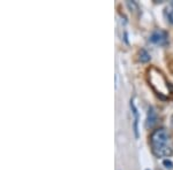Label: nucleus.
<instances>
[{"instance_id":"7","label":"nucleus","mask_w":173,"mask_h":170,"mask_svg":"<svg viewBox=\"0 0 173 170\" xmlns=\"http://www.w3.org/2000/svg\"><path fill=\"white\" fill-rule=\"evenodd\" d=\"M163 164H164L167 169H172L173 168V163H172V161H170V160H164V161H163Z\"/></svg>"},{"instance_id":"6","label":"nucleus","mask_w":173,"mask_h":170,"mask_svg":"<svg viewBox=\"0 0 173 170\" xmlns=\"http://www.w3.org/2000/svg\"><path fill=\"white\" fill-rule=\"evenodd\" d=\"M167 16H169V20L173 23V2L167 7Z\"/></svg>"},{"instance_id":"4","label":"nucleus","mask_w":173,"mask_h":170,"mask_svg":"<svg viewBox=\"0 0 173 170\" xmlns=\"http://www.w3.org/2000/svg\"><path fill=\"white\" fill-rule=\"evenodd\" d=\"M130 108H132L133 115H134V133H135V137L138 138V121H140V115H138V108H136L133 99L130 100Z\"/></svg>"},{"instance_id":"9","label":"nucleus","mask_w":173,"mask_h":170,"mask_svg":"<svg viewBox=\"0 0 173 170\" xmlns=\"http://www.w3.org/2000/svg\"><path fill=\"white\" fill-rule=\"evenodd\" d=\"M147 170H149V169H147Z\"/></svg>"},{"instance_id":"1","label":"nucleus","mask_w":173,"mask_h":170,"mask_svg":"<svg viewBox=\"0 0 173 170\" xmlns=\"http://www.w3.org/2000/svg\"><path fill=\"white\" fill-rule=\"evenodd\" d=\"M150 144L152 148V153L157 158H164L170 156L173 153L172 145H171V138L169 132L164 128L157 129L152 132L150 137Z\"/></svg>"},{"instance_id":"3","label":"nucleus","mask_w":173,"mask_h":170,"mask_svg":"<svg viewBox=\"0 0 173 170\" xmlns=\"http://www.w3.org/2000/svg\"><path fill=\"white\" fill-rule=\"evenodd\" d=\"M156 123H157V113H156V111H155V108H154V107H149L146 127H147L148 129H151V128L155 127Z\"/></svg>"},{"instance_id":"2","label":"nucleus","mask_w":173,"mask_h":170,"mask_svg":"<svg viewBox=\"0 0 173 170\" xmlns=\"http://www.w3.org/2000/svg\"><path fill=\"white\" fill-rule=\"evenodd\" d=\"M150 42L156 45H165L167 42V34L164 30H155L150 36Z\"/></svg>"},{"instance_id":"5","label":"nucleus","mask_w":173,"mask_h":170,"mask_svg":"<svg viewBox=\"0 0 173 170\" xmlns=\"http://www.w3.org/2000/svg\"><path fill=\"white\" fill-rule=\"evenodd\" d=\"M150 59H151V56H150V54L146 50H141L140 51V53H138V60L141 62H148V61H150Z\"/></svg>"},{"instance_id":"8","label":"nucleus","mask_w":173,"mask_h":170,"mask_svg":"<svg viewBox=\"0 0 173 170\" xmlns=\"http://www.w3.org/2000/svg\"><path fill=\"white\" fill-rule=\"evenodd\" d=\"M172 127H173V116H172Z\"/></svg>"}]
</instances>
